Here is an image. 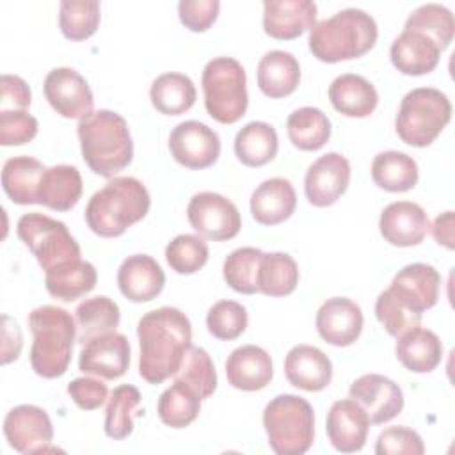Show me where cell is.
Returning a JSON list of instances; mask_svg holds the SVG:
<instances>
[{
    "label": "cell",
    "mask_w": 455,
    "mask_h": 455,
    "mask_svg": "<svg viewBox=\"0 0 455 455\" xmlns=\"http://www.w3.org/2000/svg\"><path fill=\"white\" fill-rule=\"evenodd\" d=\"M16 233L44 272L59 263L80 259V245L71 236L66 224L48 215L37 212L21 215L16 224Z\"/></svg>",
    "instance_id": "9c48e42d"
},
{
    "label": "cell",
    "mask_w": 455,
    "mask_h": 455,
    "mask_svg": "<svg viewBox=\"0 0 455 455\" xmlns=\"http://www.w3.org/2000/svg\"><path fill=\"white\" fill-rule=\"evenodd\" d=\"M37 119L27 110H0V144L21 146L37 135Z\"/></svg>",
    "instance_id": "c3c4849f"
},
{
    "label": "cell",
    "mask_w": 455,
    "mask_h": 455,
    "mask_svg": "<svg viewBox=\"0 0 455 455\" xmlns=\"http://www.w3.org/2000/svg\"><path fill=\"white\" fill-rule=\"evenodd\" d=\"M418 178V164L402 151H382L371 162V180L387 192H407Z\"/></svg>",
    "instance_id": "d590c367"
},
{
    "label": "cell",
    "mask_w": 455,
    "mask_h": 455,
    "mask_svg": "<svg viewBox=\"0 0 455 455\" xmlns=\"http://www.w3.org/2000/svg\"><path fill=\"white\" fill-rule=\"evenodd\" d=\"M130 366V341L124 334L108 332L85 345L78 357V368L85 375H96L105 380L119 379Z\"/></svg>",
    "instance_id": "2e32d148"
},
{
    "label": "cell",
    "mask_w": 455,
    "mask_h": 455,
    "mask_svg": "<svg viewBox=\"0 0 455 455\" xmlns=\"http://www.w3.org/2000/svg\"><path fill=\"white\" fill-rule=\"evenodd\" d=\"M228 382L242 391H259L274 377V366L268 352L258 345L235 348L226 361Z\"/></svg>",
    "instance_id": "cb8c5ba5"
},
{
    "label": "cell",
    "mask_w": 455,
    "mask_h": 455,
    "mask_svg": "<svg viewBox=\"0 0 455 455\" xmlns=\"http://www.w3.org/2000/svg\"><path fill=\"white\" fill-rule=\"evenodd\" d=\"M430 228L427 212L412 201L387 204L379 219V229L386 242L396 247H412L423 242Z\"/></svg>",
    "instance_id": "d6986e66"
},
{
    "label": "cell",
    "mask_w": 455,
    "mask_h": 455,
    "mask_svg": "<svg viewBox=\"0 0 455 455\" xmlns=\"http://www.w3.org/2000/svg\"><path fill=\"white\" fill-rule=\"evenodd\" d=\"M169 149L178 164L187 169H206L220 155L217 132L199 121H183L169 135Z\"/></svg>",
    "instance_id": "4fadbf2b"
},
{
    "label": "cell",
    "mask_w": 455,
    "mask_h": 455,
    "mask_svg": "<svg viewBox=\"0 0 455 455\" xmlns=\"http://www.w3.org/2000/svg\"><path fill=\"white\" fill-rule=\"evenodd\" d=\"M59 27L66 39L84 41L100 27V2L64 0L59 9Z\"/></svg>",
    "instance_id": "b9f144b4"
},
{
    "label": "cell",
    "mask_w": 455,
    "mask_h": 455,
    "mask_svg": "<svg viewBox=\"0 0 455 455\" xmlns=\"http://www.w3.org/2000/svg\"><path fill=\"white\" fill-rule=\"evenodd\" d=\"M261 251L256 247H240L228 254L224 259V279L238 293L252 295L258 293V268Z\"/></svg>",
    "instance_id": "7bdbcfd3"
},
{
    "label": "cell",
    "mask_w": 455,
    "mask_h": 455,
    "mask_svg": "<svg viewBox=\"0 0 455 455\" xmlns=\"http://www.w3.org/2000/svg\"><path fill=\"white\" fill-rule=\"evenodd\" d=\"M4 434L9 446L23 455L50 450L53 425L44 409L37 405H18L4 419Z\"/></svg>",
    "instance_id": "8fae6325"
},
{
    "label": "cell",
    "mask_w": 455,
    "mask_h": 455,
    "mask_svg": "<svg viewBox=\"0 0 455 455\" xmlns=\"http://www.w3.org/2000/svg\"><path fill=\"white\" fill-rule=\"evenodd\" d=\"M139 373L149 384H162L180 370L187 350L192 347V325L178 307L148 311L137 325Z\"/></svg>",
    "instance_id": "6da1fadb"
},
{
    "label": "cell",
    "mask_w": 455,
    "mask_h": 455,
    "mask_svg": "<svg viewBox=\"0 0 455 455\" xmlns=\"http://www.w3.org/2000/svg\"><path fill=\"white\" fill-rule=\"evenodd\" d=\"M187 217L201 236L215 242L235 238L242 228V217L235 203L215 192L192 196L187 206Z\"/></svg>",
    "instance_id": "30bf717a"
},
{
    "label": "cell",
    "mask_w": 455,
    "mask_h": 455,
    "mask_svg": "<svg viewBox=\"0 0 455 455\" xmlns=\"http://www.w3.org/2000/svg\"><path fill=\"white\" fill-rule=\"evenodd\" d=\"M149 206L151 197L142 181L132 176H119L91 196L85 206V222L98 236L114 238L142 220Z\"/></svg>",
    "instance_id": "3957f363"
},
{
    "label": "cell",
    "mask_w": 455,
    "mask_h": 455,
    "mask_svg": "<svg viewBox=\"0 0 455 455\" xmlns=\"http://www.w3.org/2000/svg\"><path fill=\"white\" fill-rule=\"evenodd\" d=\"M377 455H423L425 444L421 435L407 427H389L379 434L375 443Z\"/></svg>",
    "instance_id": "681fc988"
},
{
    "label": "cell",
    "mask_w": 455,
    "mask_h": 455,
    "mask_svg": "<svg viewBox=\"0 0 455 455\" xmlns=\"http://www.w3.org/2000/svg\"><path fill=\"white\" fill-rule=\"evenodd\" d=\"M210 251L206 242L197 235H178L165 247V259L178 274H194L208 261Z\"/></svg>",
    "instance_id": "f6af8a7d"
},
{
    "label": "cell",
    "mask_w": 455,
    "mask_h": 455,
    "mask_svg": "<svg viewBox=\"0 0 455 455\" xmlns=\"http://www.w3.org/2000/svg\"><path fill=\"white\" fill-rule=\"evenodd\" d=\"M44 171L46 167L37 158L12 156L2 167V188L16 204H39L37 190Z\"/></svg>",
    "instance_id": "4dcf8cb0"
},
{
    "label": "cell",
    "mask_w": 455,
    "mask_h": 455,
    "mask_svg": "<svg viewBox=\"0 0 455 455\" xmlns=\"http://www.w3.org/2000/svg\"><path fill=\"white\" fill-rule=\"evenodd\" d=\"M68 393L80 409L94 411L105 403L108 396V387L101 380L78 377L68 384Z\"/></svg>",
    "instance_id": "816d5d0a"
},
{
    "label": "cell",
    "mask_w": 455,
    "mask_h": 455,
    "mask_svg": "<svg viewBox=\"0 0 455 455\" xmlns=\"http://www.w3.org/2000/svg\"><path fill=\"white\" fill-rule=\"evenodd\" d=\"M258 87L268 98L290 96L300 82L299 60L284 50H272L258 62Z\"/></svg>",
    "instance_id": "f546056e"
},
{
    "label": "cell",
    "mask_w": 455,
    "mask_h": 455,
    "mask_svg": "<svg viewBox=\"0 0 455 455\" xmlns=\"http://www.w3.org/2000/svg\"><path fill=\"white\" fill-rule=\"evenodd\" d=\"M331 444L341 453L359 451L368 437L370 418L352 398L338 400L331 405L325 423Z\"/></svg>",
    "instance_id": "ffe728a7"
},
{
    "label": "cell",
    "mask_w": 455,
    "mask_h": 455,
    "mask_svg": "<svg viewBox=\"0 0 455 455\" xmlns=\"http://www.w3.org/2000/svg\"><path fill=\"white\" fill-rule=\"evenodd\" d=\"M165 284V274L158 261L148 254H133L123 259L117 270V286L132 302L156 299Z\"/></svg>",
    "instance_id": "7402d4cb"
},
{
    "label": "cell",
    "mask_w": 455,
    "mask_h": 455,
    "mask_svg": "<svg viewBox=\"0 0 455 455\" xmlns=\"http://www.w3.org/2000/svg\"><path fill=\"white\" fill-rule=\"evenodd\" d=\"M247 311L236 300H219L206 315V327L217 339H236L247 327Z\"/></svg>",
    "instance_id": "bcb514c9"
},
{
    "label": "cell",
    "mask_w": 455,
    "mask_h": 455,
    "mask_svg": "<svg viewBox=\"0 0 455 455\" xmlns=\"http://www.w3.org/2000/svg\"><path fill=\"white\" fill-rule=\"evenodd\" d=\"M379 37L375 20L361 9H343L309 30V50L322 62H339L363 57Z\"/></svg>",
    "instance_id": "5b68a950"
},
{
    "label": "cell",
    "mask_w": 455,
    "mask_h": 455,
    "mask_svg": "<svg viewBox=\"0 0 455 455\" xmlns=\"http://www.w3.org/2000/svg\"><path fill=\"white\" fill-rule=\"evenodd\" d=\"M290 142L302 151H316L331 137V121L316 107H300L286 119Z\"/></svg>",
    "instance_id": "8d00e7d4"
},
{
    "label": "cell",
    "mask_w": 455,
    "mask_h": 455,
    "mask_svg": "<svg viewBox=\"0 0 455 455\" xmlns=\"http://www.w3.org/2000/svg\"><path fill=\"white\" fill-rule=\"evenodd\" d=\"M432 235L439 245L453 249V212H444L435 217L432 224Z\"/></svg>",
    "instance_id": "db71d44e"
},
{
    "label": "cell",
    "mask_w": 455,
    "mask_h": 455,
    "mask_svg": "<svg viewBox=\"0 0 455 455\" xmlns=\"http://www.w3.org/2000/svg\"><path fill=\"white\" fill-rule=\"evenodd\" d=\"M439 288L441 275L432 265L411 263L398 270L387 290L411 311L423 315L437 304Z\"/></svg>",
    "instance_id": "e0dca14e"
},
{
    "label": "cell",
    "mask_w": 455,
    "mask_h": 455,
    "mask_svg": "<svg viewBox=\"0 0 455 455\" xmlns=\"http://www.w3.org/2000/svg\"><path fill=\"white\" fill-rule=\"evenodd\" d=\"M34 336L30 347L32 370L43 379H57L68 371L76 339V320L59 306H39L28 315Z\"/></svg>",
    "instance_id": "277c9868"
},
{
    "label": "cell",
    "mask_w": 455,
    "mask_h": 455,
    "mask_svg": "<svg viewBox=\"0 0 455 455\" xmlns=\"http://www.w3.org/2000/svg\"><path fill=\"white\" fill-rule=\"evenodd\" d=\"M174 380L187 384L201 396V400L212 396L217 389V371L208 352L199 347H190Z\"/></svg>",
    "instance_id": "ee69618b"
},
{
    "label": "cell",
    "mask_w": 455,
    "mask_h": 455,
    "mask_svg": "<svg viewBox=\"0 0 455 455\" xmlns=\"http://www.w3.org/2000/svg\"><path fill=\"white\" fill-rule=\"evenodd\" d=\"M348 395L366 411L371 425L387 423L403 409V393L400 386L379 373H366L355 379Z\"/></svg>",
    "instance_id": "5bb4252c"
},
{
    "label": "cell",
    "mask_w": 455,
    "mask_h": 455,
    "mask_svg": "<svg viewBox=\"0 0 455 455\" xmlns=\"http://www.w3.org/2000/svg\"><path fill=\"white\" fill-rule=\"evenodd\" d=\"M363 311L347 297L327 299L316 311V331L320 338L334 347L355 343L363 331Z\"/></svg>",
    "instance_id": "ac0fdd59"
},
{
    "label": "cell",
    "mask_w": 455,
    "mask_h": 455,
    "mask_svg": "<svg viewBox=\"0 0 455 455\" xmlns=\"http://www.w3.org/2000/svg\"><path fill=\"white\" fill-rule=\"evenodd\" d=\"M279 149L277 132L263 121L247 123L235 137V155L247 167H261L275 158Z\"/></svg>",
    "instance_id": "836d02e7"
},
{
    "label": "cell",
    "mask_w": 455,
    "mask_h": 455,
    "mask_svg": "<svg viewBox=\"0 0 455 455\" xmlns=\"http://www.w3.org/2000/svg\"><path fill=\"white\" fill-rule=\"evenodd\" d=\"M297 206L293 185L284 178H270L251 196V213L263 226H275L291 217Z\"/></svg>",
    "instance_id": "484cf974"
},
{
    "label": "cell",
    "mask_w": 455,
    "mask_h": 455,
    "mask_svg": "<svg viewBox=\"0 0 455 455\" xmlns=\"http://www.w3.org/2000/svg\"><path fill=\"white\" fill-rule=\"evenodd\" d=\"M393 66L403 75H427L439 64L441 50L425 34L416 30H403L389 50Z\"/></svg>",
    "instance_id": "d4e9b609"
},
{
    "label": "cell",
    "mask_w": 455,
    "mask_h": 455,
    "mask_svg": "<svg viewBox=\"0 0 455 455\" xmlns=\"http://www.w3.org/2000/svg\"><path fill=\"white\" fill-rule=\"evenodd\" d=\"M299 284L297 261L286 252H263L258 268V290L268 297L290 295Z\"/></svg>",
    "instance_id": "74e56055"
},
{
    "label": "cell",
    "mask_w": 455,
    "mask_h": 455,
    "mask_svg": "<svg viewBox=\"0 0 455 455\" xmlns=\"http://www.w3.org/2000/svg\"><path fill=\"white\" fill-rule=\"evenodd\" d=\"M98 281V272L92 263L80 259H69L46 270L44 284L46 291L62 300L71 302L82 295L92 291Z\"/></svg>",
    "instance_id": "f1b7e54d"
},
{
    "label": "cell",
    "mask_w": 455,
    "mask_h": 455,
    "mask_svg": "<svg viewBox=\"0 0 455 455\" xmlns=\"http://www.w3.org/2000/svg\"><path fill=\"white\" fill-rule=\"evenodd\" d=\"M52 108L68 119H84L92 114L94 96L87 80L73 68L52 69L43 84Z\"/></svg>",
    "instance_id": "7c38bea8"
},
{
    "label": "cell",
    "mask_w": 455,
    "mask_h": 455,
    "mask_svg": "<svg viewBox=\"0 0 455 455\" xmlns=\"http://www.w3.org/2000/svg\"><path fill=\"white\" fill-rule=\"evenodd\" d=\"M350 164L339 153H325L313 162L304 178V192L313 206L334 204L348 188Z\"/></svg>",
    "instance_id": "9a60e30c"
},
{
    "label": "cell",
    "mask_w": 455,
    "mask_h": 455,
    "mask_svg": "<svg viewBox=\"0 0 455 455\" xmlns=\"http://www.w3.org/2000/svg\"><path fill=\"white\" fill-rule=\"evenodd\" d=\"M263 427L277 455H302L313 444L315 412L302 396L279 395L267 403Z\"/></svg>",
    "instance_id": "8992f818"
},
{
    "label": "cell",
    "mask_w": 455,
    "mask_h": 455,
    "mask_svg": "<svg viewBox=\"0 0 455 455\" xmlns=\"http://www.w3.org/2000/svg\"><path fill=\"white\" fill-rule=\"evenodd\" d=\"M329 100L332 107L347 117H368L379 103V94L373 84L364 76L345 73L331 82Z\"/></svg>",
    "instance_id": "83f0119b"
},
{
    "label": "cell",
    "mask_w": 455,
    "mask_h": 455,
    "mask_svg": "<svg viewBox=\"0 0 455 455\" xmlns=\"http://www.w3.org/2000/svg\"><path fill=\"white\" fill-rule=\"evenodd\" d=\"M80 196L82 176L76 167L59 164L44 171L37 190L39 204L55 212H68L78 203Z\"/></svg>",
    "instance_id": "1f68e13d"
},
{
    "label": "cell",
    "mask_w": 455,
    "mask_h": 455,
    "mask_svg": "<svg viewBox=\"0 0 455 455\" xmlns=\"http://www.w3.org/2000/svg\"><path fill=\"white\" fill-rule=\"evenodd\" d=\"M375 315L387 334L398 338L405 331L419 325L421 315L403 306L389 290H384L375 300Z\"/></svg>",
    "instance_id": "7dc6e473"
},
{
    "label": "cell",
    "mask_w": 455,
    "mask_h": 455,
    "mask_svg": "<svg viewBox=\"0 0 455 455\" xmlns=\"http://www.w3.org/2000/svg\"><path fill=\"white\" fill-rule=\"evenodd\" d=\"M450 119L451 103L448 96L434 87H418L402 98L395 130L405 144L425 148L441 135Z\"/></svg>",
    "instance_id": "52a82bcc"
},
{
    "label": "cell",
    "mask_w": 455,
    "mask_h": 455,
    "mask_svg": "<svg viewBox=\"0 0 455 455\" xmlns=\"http://www.w3.org/2000/svg\"><path fill=\"white\" fill-rule=\"evenodd\" d=\"M206 112L222 124H233L245 116L247 76L243 66L233 57H215L201 78Z\"/></svg>",
    "instance_id": "ba28073f"
},
{
    "label": "cell",
    "mask_w": 455,
    "mask_h": 455,
    "mask_svg": "<svg viewBox=\"0 0 455 455\" xmlns=\"http://www.w3.org/2000/svg\"><path fill=\"white\" fill-rule=\"evenodd\" d=\"M403 30H416L428 36L443 52L453 39L455 20L448 7L439 4H425L409 14Z\"/></svg>",
    "instance_id": "ab89813d"
},
{
    "label": "cell",
    "mask_w": 455,
    "mask_h": 455,
    "mask_svg": "<svg viewBox=\"0 0 455 455\" xmlns=\"http://www.w3.org/2000/svg\"><path fill=\"white\" fill-rule=\"evenodd\" d=\"M140 400V391L132 384H121L112 391L105 411V434L110 439H126L133 432L132 416Z\"/></svg>",
    "instance_id": "60d3db41"
},
{
    "label": "cell",
    "mask_w": 455,
    "mask_h": 455,
    "mask_svg": "<svg viewBox=\"0 0 455 455\" xmlns=\"http://www.w3.org/2000/svg\"><path fill=\"white\" fill-rule=\"evenodd\" d=\"M0 110H27L32 101V92L27 82L16 75H2Z\"/></svg>",
    "instance_id": "f5cc1de1"
},
{
    "label": "cell",
    "mask_w": 455,
    "mask_h": 455,
    "mask_svg": "<svg viewBox=\"0 0 455 455\" xmlns=\"http://www.w3.org/2000/svg\"><path fill=\"white\" fill-rule=\"evenodd\" d=\"M219 0H181L178 4L180 21L192 32L208 30L219 16Z\"/></svg>",
    "instance_id": "f907efd6"
},
{
    "label": "cell",
    "mask_w": 455,
    "mask_h": 455,
    "mask_svg": "<svg viewBox=\"0 0 455 455\" xmlns=\"http://www.w3.org/2000/svg\"><path fill=\"white\" fill-rule=\"evenodd\" d=\"M78 139L82 158L89 169L101 178H114L130 165L133 158V140L128 123L112 110H96L80 119Z\"/></svg>",
    "instance_id": "7a4b0ae2"
},
{
    "label": "cell",
    "mask_w": 455,
    "mask_h": 455,
    "mask_svg": "<svg viewBox=\"0 0 455 455\" xmlns=\"http://www.w3.org/2000/svg\"><path fill=\"white\" fill-rule=\"evenodd\" d=\"M316 25V4L311 0L263 2V28L281 41H290Z\"/></svg>",
    "instance_id": "44dd1931"
},
{
    "label": "cell",
    "mask_w": 455,
    "mask_h": 455,
    "mask_svg": "<svg viewBox=\"0 0 455 455\" xmlns=\"http://www.w3.org/2000/svg\"><path fill=\"white\" fill-rule=\"evenodd\" d=\"M201 411V396L187 384L174 380L156 403V412L162 423L171 428H185L196 421Z\"/></svg>",
    "instance_id": "f35d334b"
},
{
    "label": "cell",
    "mask_w": 455,
    "mask_h": 455,
    "mask_svg": "<svg viewBox=\"0 0 455 455\" xmlns=\"http://www.w3.org/2000/svg\"><path fill=\"white\" fill-rule=\"evenodd\" d=\"M196 85L183 73H164L156 76L149 89L153 107L165 116H180L196 103Z\"/></svg>",
    "instance_id": "e575fe53"
},
{
    "label": "cell",
    "mask_w": 455,
    "mask_h": 455,
    "mask_svg": "<svg viewBox=\"0 0 455 455\" xmlns=\"http://www.w3.org/2000/svg\"><path fill=\"white\" fill-rule=\"evenodd\" d=\"M284 375L299 389L316 393L332 380V363L316 347L295 345L284 359Z\"/></svg>",
    "instance_id": "603a6c76"
},
{
    "label": "cell",
    "mask_w": 455,
    "mask_h": 455,
    "mask_svg": "<svg viewBox=\"0 0 455 455\" xmlns=\"http://www.w3.org/2000/svg\"><path fill=\"white\" fill-rule=\"evenodd\" d=\"M395 354L409 371L428 373L443 359V343L434 331L416 325L396 338Z\"/></svg>",
    "instance_id": "4316f807"
},
{
    "label": "cell",
    "mask_w": 455,
    "mask_h": 455,
    "mask_svg": "<svg viewBox=\"0 0 455 455\" xmlns=\"http://www.w3.org/2000/svg\"><path fill=\"white\" fill-rule=\"evenodd\" d=\"M75 320H76V341L80 345H85L87 341L116 332L121 313L119 306L105 297V295H96L91 299H85L80 302L75 309Z\"/></svg>",
    "instance_id": "d6a6232c"
}]
</instances>
